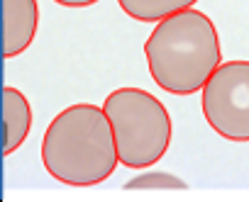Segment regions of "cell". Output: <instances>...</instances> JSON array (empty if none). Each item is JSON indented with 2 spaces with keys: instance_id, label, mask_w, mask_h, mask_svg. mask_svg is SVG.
<instances>
[{
  "instance_id": "cell-6",
  "label": "cell",
  "mask_w": 249,
  "mask_h": 202,
  "mask_svg": "<svg viewBox=\"0 0 249 202\" xmlns=\"http://www.w3.org/2000/svg\"><path fill=\"white\" fill-rule=\"evenodd\" d=\"M30 129H32V108L25 93H20L13 85L3 88V139H5L3 154L10 156L13 151H18L25 144Z\"/></svg>"
},
{
  "instance_id": "cell-7",
  "label": "cell",
  "mask_w": 249,
  "mask_h": 202,
  "mask_svg": "<svg viewBox=\"0 0 249 202\" xmlns=\"http://www.w3.org/2000/svg\"><path fill=\"white\" fill-rule=\"evenodd\" d=\"M120 8L140 22H159L178 10L193 8L198 0H117Z\"/></svg>"
},
{
  "instance_id": "cell-4",
  "label": "cell",
  "mask_w": 249,
  "mask_h": 202,
  "mask_svg": "<svg viewBox=\"0 0 249 202\" xmlns=\"http://www.w3.org/2000/svg\"><path fill=\"white\" fill-rule=\"evenodd\" d=\"M200 90L205 122L227 141H249V61H220Z\"/></svg>"
},
{
  "instance_id": "cell-1",
  "label": "cell",
  "mask_w": 249,
  "mask_h": 202,
  "mask_svg": "<svg viewBox=\"0 0 249 202\" xmlns=\"http://www.w3.org/2000/svg\"><path fill=\"white\" fill-rule=\"evenodd\" d=\"M144 56L161 90L191 95L220 66L222 49L213 20L196 8H186L157 22L144 44Z\"/></svg>"
},
{
  "instance_id": "cell-8",
  "label": "cell",
  "mask_w": 249,
  "mask_h": 202,
  "mask_svg": "<svg viewBox=\"0 0 249 202\" xmlns=\"http://www.w3.org/2000/svg\"><path fill=\"white\" fill-rule=\"evenodd\" d=\"M127 190H147V187H171V190H183L186 183L176 175H169V173H144V175H137L132 180L124 183Z\"/></svg>"
},
{
  "instance_id": "cell-5",
  "label": "cell",
  "mask_w": 249,
  "mask_h": 202,
  "mask_svg": "<svg viewBox=\"0 0 249 202\" xmlns=\"http://www.w3.org/2000/svg\"><path fill=\"white\" fill-rule=\"evenodd\" d=\"M39 27L37 0H3V56L15 59L30 49Z\"/></svg>"
},
{
  "instance_id": "cell-3",
  "label": "cell",
  "mask_w": 249,
  "mask_h": 202,
  "mask_svg": "<svg viewBox=\"0 0 249 202\" xmlns=\"http://www.w3.org/2000/svg\"><path fill=\"white\" fill-rule=\"evenodd\" d=\"M100 108L110 122L117 161L122 166L149 168L166 154L174 124L157 95L142 88H120L105 97Z\"/></svg>"
},
{
  "instance_id": "cell-9",
  "label": "cell",
  "mask_w": 249,
  "mask_h": 202,
  "mask_svg": "<svg viewBox=\"0 0 249 202\" xmlns=\"http://www.w3.org/2000/svg\"><path fill=\"white\" fill-rule=\"evenodd\" d=\"M54 3H59L64 8H88V5L98 3V0H54Z\"/></svg>"
},
{
  "instance_id": "cell-2",
  "label": "cell",
  "mask_w": 249,
  "mask_h": 202,
  "mask_svg": "<svg viewBox=\"0 0 249 202\" xmlns=\"http://www.w3.org/2000/svg\"><path fill=\"white\" fill-rule=\"evenodd\" d=\"M42 163L54 180L66 185L105 183L120 161L103 108L78 103L61 110L44 132Z\"/></svg>"
}]
</instances>
